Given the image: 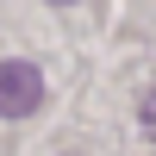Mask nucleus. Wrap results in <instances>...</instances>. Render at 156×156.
I'll use <instances>...</instances> for the list:
<instances>
[{"mask_svg":"<svg viewBox=\"0 0 156 156\" xmlns=\"http://www.w3.org/2000/svg\"><path fill=\"white\" fill-rule=\"evenodd\" d=\"M144 131H150V137H156V94H150V100H144Z\"/></svg>","mask_w":156,"mask_h":156,"instance_id":"f03ea898","label":"nucleus"},{"mask_svg":"<svg viewBox=\"0 0 156 156\" xmlns=\"http://www.w3.org/2000/svg\"><path fill=\"white\" fill-rule=\"evenodd\" d=\"M44 106V69L25 56H6L0 62V119H31Z\"/></svg>","mask_w":156,"mask_h":156,"instance_id":"f257e3e1","label":"nucleus"},{"mask_svg":"<svg viewBox=\"0 0 156 156\" xmlns=\"http://www.w3.org/2000/svg\"><path fill=\"white\" fill-rule=\"evenodd\" d=\"M50 6H75V0H50Z\"/></svg>","mask_w":156,"mask_h":156,"instance_id":"7ed1b4c3","label":"nucleus"}]
</instances>
